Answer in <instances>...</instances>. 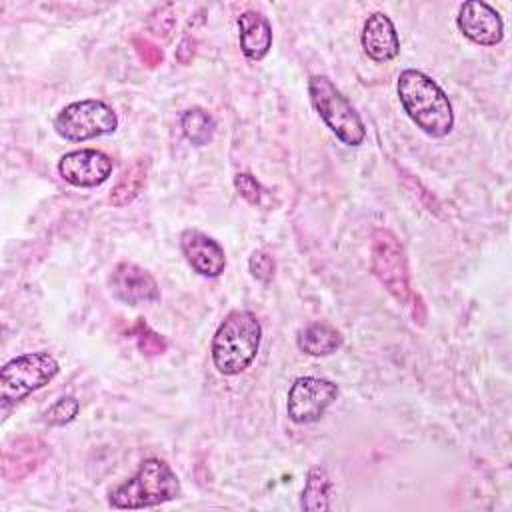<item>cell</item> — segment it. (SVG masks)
Masks as SVG:
<instances>
[{"label": "cell", "instance_id": "obj_1", "mask_svg": "<svg viewBox=\"0 0 512 512\" xmlns=\"http://www.w3.org/2000/svg\"><path fill=\"white\" fill-rule=\"evenodd\" d=\"M398 98L410 120L428 136L444 138L452 132V104L428 74L414 68L402 70L398 76Z\"/></svg>", "mask_w": 512, "mask_h": 512}, {"label": "cell", "instance_id": "obj_2", "mask_svg": "<svg viewBox=\"0 0 512 512\" xmlns=\"http://www.w3.org/2000/svg\"><path fill=\"white\" fill-rule=\"evenodd\" d=\"M262 340L260 320L248 310H232L218 326L212 338V362L224 376L244 372Z\"/></svg>", "mask_w": 512, "mask_h": 512}, {"label": "cell", "instance_id": "obj_3", "mask_svg": "<svg viewBox=\"0 0 512 512\" xmlns=\"http://www.w3.org/2000/svg\"><path fill=\"white\" fill-rule=\"evenodd\" d=\"M180 496V480L174 470L160 458H146L136 474L112 488L108 504L120 510L150 508Z\"/></svg>", "mask_w": 512, "mask_h": 512}, {"label": "cell", "instance_id": "obj_4", "mask_svg": "<svg viewBox=\"0 0 512 512\" xmlns=\"http://www.w3.org/2000/svg\"><path fill=\"white\" fill-rule=\"evenodd\" d=\"M308 92L316 112L338 140H342L346 146L362 144L366 136L364 122L328 76H312L308 82Z\"/></svg>", "mask_w": 512, "mask_h": 512}, {"label": "cell", "instance_id": "obj_5", "mask_svg": "<svg viewBox=\"0 0 512 512\" xmlns=\"http://www.w3.org/2000/svg\"><path fill=\"white\" fill-rule=\"evenodd\" d=\"M60 366L48 352H30L12 358L0 370V398L4 404L18 402L46 386Z\"/></svg>", "mask_w": 512, "mask_h": 512}, {"label": "cell", "instance_id": "obj_6", "mask_svg": "<svg viewBox=\"0 0 512 512\" xmlns=\"http://www.w3.org/2000/svg\"><path fill=\"white\" fill-rule=\"evenodd\" d=\"M370 268L380 284L400 302L410 298V274L404 246L386 228H376L370 242Z\"/></svg>", "mask_w": 512, "mask_h": 512}, {"label": "cell", "instance_id": "obj_7", "mask_svg": "<svg viewBox=\"0 0 512 512\" xmlns=\"http://www.w3.org/2000/svg\"><path fill=\"white\" fill-rule=\"evenodd\" d=\"M118 128L116 112L102 100H78L64 106L54 118V130L64 140L84 142L112 134Z\"/></svg>", "mask_w": 512, "mask_h": 512}, {"label": "cell", "instance_id": "obj_8", "mask_svg": "<svg viewBox=\"0 0 512 512\" xmlns=\"http://www.w3.org/2000/svg\"><path fill=\"white\" fill-rule=\"evenodd\" d=\"M338 398V386L326 378L300 376L288 390L286 412L296 424H310L324 416L328 406Z\"/></svg>", "mask_w": 512, "mask_h": 512}, {"label": "cell", "instance_id": "obj_9", "mask_svg": "<svg viewBox=\"0 0 512 512\" xmlns=\"http://www.w3.org/2000/svg\"><path fill=\"white\" fill-rule=\"evenodd\" d=\"M110 292L124 304L140 306L160 300V288L154 276L134 262H118L108 278Z\"/></svg>", "mask_w": 512, "mask_h": 512}, {"label": "cell", "instance_id": "obj_10", "mask_svg": "<svg viewBox=\"0 0 512 512\" xmlns=\"http://www.w3.org/2000/svg\"><path fill=\"white\" fill-rule=\"evenodd\" d=\"M58 174L72 186L94 188L110 178L112 158L92 148L72 150L58 160Z\"/></svg>", "mask_w": 512, "mask_h": 512}, {"label": "cell", "instance_id": "obj_11", "mask_svg": "<svg viewBox=\"0 0 512 512\" xmlns=\"http://www.w3.org/2000/svg\"><path fill=\"white\" fill-rule=\"evenodd\" d=\"M456 24L460 32L480 46H496L504 38L500 14L482 0H468L460 6Z\"/></svg>", "mask_w": 512, "mask_h": 512}, {"label": "cell", "instance_id": "obj_12", "mask_svg": "<svg viewBox=\"0 0 512 512\" xmlns=\"http://www.w3.org/2000/svg\"><path fill=\"white\" fill-rule=\"evenodd\" d=\"M50 446L38 436H20L2 452V476L8 482H22L48 458Z\"/></svg>", "mask_w": 512, "mask_h": 512}, {"label": "cell", "instance_id": "obj_13", "mask_svg": "<svg viewBox=\"0 0 512 512\" xmlns=\"http://www.w3.org/2000/svg\"><path fill=\"white\" fill-rule=\"evenodd\" d=\"M180 250L194 272L206 278H216L226 268L224 248L200 230H184L180 236Z\"/></svg>", "mask_w": 512, "mask_h": 512}, {"label": "cell", "instance_id": "obj_14", "mask_svg": "<svg viewBox=\"0 0 512 512\" xmlns=\"http://www.w3.org/2000/svg\"><path fill=\"white\" fill-rule=\"evenodd\" d=\"M362 48L374 62H390L400 52L394 22L384 12H372L362 28Z\"/></svg>", "mask_w": 512, "mask_h": 512}, {"label": "cell", "instance_id": "obj_15", "mask_svg": "<svg viewBox=\"0 0 512 512\" xmlns=\"http://www.w3.org/2000/svg\"><path fill=\"white\" fill-rule=\"evenodd\" d=\"M238 36L240 48L250 60H262L272 48V26L256 10H246L238 16Z\"/></svg>", "mask_w": 512, "mask_h": 512}, {"label": "cell", "instance_id": "obj_16", "mask_svg": "<svg viewBox=\"0 0 512 512\" xmlns=\"http://www.w3.org/2000/svg\"><path fill=\"white\" fill-rule=\"evenodd\" d=\"M148 170H150L148 158H134L128 166H124L110 190V196H108L110 204L116 208H122L134 202L146 186Z\"/></svg>", "mask_w": 512, "mask_h": 512}, {"label": "cell", "instance_id": "obj_17", "mask_svg": "<svg viewBox=\"0 0 512 512\" xmlns=\"http://www.w3.org/2000/svg\"><path fill=\"white\" fill-rule=\"evenodd\" d=\"M298 348L310 356H328L342 346V334L328 322H312L298 332Z\"/></svg>", "mask_w": 512, "mask_h": 512}, {"label": "cell", "instance_id": "obj_18", "mask_svg": "<svg viewBox=\"0 0 512 512\" xmlns=\"http://www.w3.org/2000/svg\"><path fill=\"white\" fill-rule=\"evenodd\" d=\"M330 494H332V480L322 466L310 468L304 490L300 496V508L306 512H324L330 510Z\"/></svg>", "mask_w": 512, "mask_h": 512}, {"label": "cell", "instance_id": "obj_19", "mask_svg": "<svg viewBox=\"0 0 512 512\" xmlns=\"http://www.w3.org/2000/svg\"><path fill=\"white\" fill-rule=\"evenodd\" d=\"M184 136L194 144V146H204L214 138L216 132V122L214 118L202 110V108H190L182 114L180 120Z\"/></svg>", "mask_w": 512, "mask_h": 512}, {"label": "cell", "instance_id": "obj_20", "mask_svg": "<svg viewBox=\"0 0 512 512\" xmlns=\"http://www.w3.org/2000/svg\"><path fill=\"white\" fill-rule=\"evenodd\" d=\"M130 338L136 342L138 350L144 356H160L166 352L168 342L162 334H158L156 330H152L144 318H138L130 328H128Z\"/></svg>", "mask_w": 512, "mask_h": 512}, {"label": "cell", "instance_id": "obj_21", "mask_svg": "<svg viewBox=\"0 0 512 512\" xmlns=\"http://www.w3.org/2000/svg\"><path fill=\"white\" fill-rule=\"evenodd\" d=\"M80 412V402L76 400V396H62L58 398L44 414L46 422L52 426H64L68 422H72L76 418V414Z\"/></svg>", "mask_w": 512, "mask_h": 512}, {"label": "cell", "instance_id": "obj_22", "mask_svg": "<svg viewBox=\"0 0 512 512\" xmlns=\"http://www.w3.org/2000/svg\"><path fill=\"white\" fill-rule=\"evenodd\" d=\"M248 270L250 274L262 282V284H268L272 278H274V272H276V262L274 258L266 252V250H254L250 260H248Z\"/></svg>", "mask_w": 512, "mask_h": 512}, {"label": "cell", "instance_id": "obj_23", "mask_svg": "<svg viewBox=\"0 0 512 512\" xmlns=\"http://www.w3.org/2000/svg\"><path fill=\"white\" fill-rule=\"evenodd\" d=\"M132 46L136 50V56L140 58V62L148 68H158L164 60V52L160 50V46H156L152 40L142 38V36H134L132 38Z\"/></svg>", "mask_w": 512, "mask_h": 512}, {"label": "cell", "instance_id": "obj_24", "mask_svg": "<svg viewBox=\"0 0 512 512\" xmlns=\"http://www.w3.org/2000/svg\"><path fill=\"white\" fill-rule=\"evenodd\" d=\"M234 186H236L238 194H240L244 200H248L250 204H260V200H262V196H264V190H262L260 182H258L252 174H248V172H238V174L234 176Z\"/></svg>", "mask_w": 512, "mask_h": 512}, {"label": "cell", "instance_id": "obj_25", "mask_svg": "<svg viewBox=\"0 0 512 512\" xmlns=\"http://www.w3.org/2000/svg\"><path fill=\"white\" fill-rule=\"evenodd\" d=\"M194 50H196V40H192L190 36L182 38V42L178 44V50H176V58L182 62V64H188L194 56Z\"/></svg>", "mask_w": 512, "mask_h": 512}]
</instances>
